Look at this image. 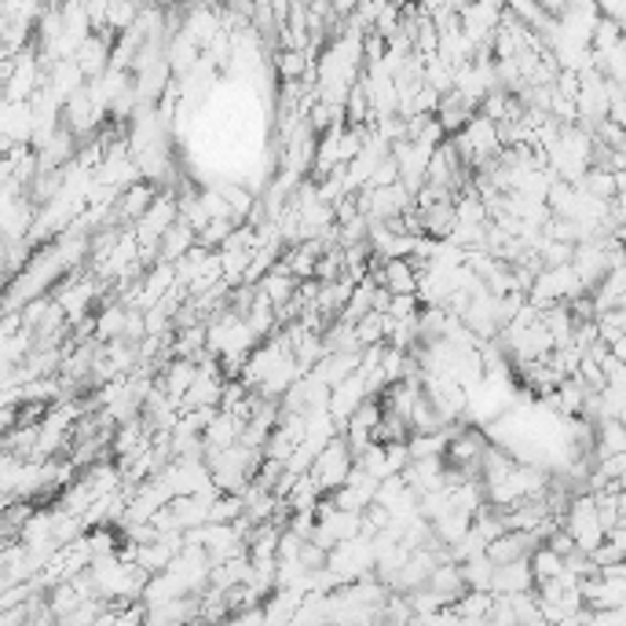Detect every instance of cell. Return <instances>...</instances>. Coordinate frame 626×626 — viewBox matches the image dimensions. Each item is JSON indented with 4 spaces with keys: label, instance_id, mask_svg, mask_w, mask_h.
Segmentation results:
<instances>
[{
    "label": "cell",
    "instance_id": "obj_1",
    "mask_svg": "<svg viewBox=\"0 0 626 626\" xmlns=\"http://www.w3.org/2000/svg\"><path fill=\"white\" fill-rule=\"evenodd\" d=\"M352 455H348V447H345V440H330L323 451L315 455V462L309 466V477L315 480V488H319V494H326V491H337L341 483L348 480V472H352Z\"/></svg>",
    "mask_w": 626,
    "mask_h": 626
},
{
    "label": "cell",
    "instance_id": "obj_2",
    "mask_svg": "<svg viewBox=\"0 0 626 626\" xmlns=\"http://www.w3.org/2000/svg\"><path fill=\"white\" fill-rule=\"evenodd\" d=\"M74 63H77L81 77H85V81L103 77L106 70H111V38H100V33L85 38V41H81V49L74 52Z\"/></svg>",
    "mask_w": 626,
    "mask_h": 626
},
{
    "label": "cell",
    "instance_id": "obj_3",
    "mask_svg": "<svg viewBox=\"0 0 626 626\" xmlns=\"http://www.w3.org/2000/svg\"><path fill=\"white\" fill-rule=\"evenodd\" d=\"M612 455H626V436H623V421H601L597 425V462Z\"/></svg>",
    "mask_w": 626,
    "mask_h": 626
}]
</instances>
